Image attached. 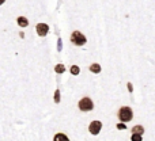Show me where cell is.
Wrapping results in <instances>:
<instances>
[{
    "instance_id": "obj_4",
    "label": "cell",
    "mask_w": 155,
    "mask_h": 141,
    "mask_svg": "<svg viewBox=\"0 0 155 141\" xmlns=\"http://www.w3.org/2000/svg\"><path fill=\"white\" fill-rule=\"evenodd\" d=\"M101 128H102V123L99 122V121H93V122L90 123V126H88V130H90L91 134L97 136V134L101 132Z\"/></svg>"
},
{
    "instance_id": "obj_9",
    "label": "cell",
    "mask_w": 155,
    "mask_h": 141,
    "mask_svg": "<svg viewBox=\"0 0 155 141\" xmlns=\"http://www.w3.org/2000/svg\"><path fill=\"white\" fill-rule=\"evenodd\" d=\"M90 71L93 72V73H99V72H101V65L99 64H91Z\"/></svg>"
},
{
    "instance_id": "obj_3",
    "label": "cell",
    "mask_w": 155,
    "mask_h": 141,
    "mask_svg": "<svg viewBox=\"0 0 155 141\" xmlns=\"http://www.w3.org/2000/svg\"><path fill=\"white\" fill-rule=\"evenodd\" d=\"M79 109L82 111H91L94 109V103L90 98H82L79 101Z\"/></svg>"
},
{
    "instance_id": "obj_1",
    "label": "cell",
    "mask_w": 155,
    "mask_h": 141,
    "mask_svg": "<svg viewBox=\"0 0 155 141\" xmlns=\"http://www.w3.org/2000/svg\"><path fill=\"white\" fill-rule=\"evenodd\" d=\"M118 118H120L121 122H129V121L134 118V111H132L131 107L124 106L118 110Z\"/></svg>"
},
{
    "instance_id": "obj_7",
    "label": "cell",
    "mask_w": 155,
    "mask_h": 141,
    "mask_svg": "<svg viewBox=\"0 0 155 141\" xmlns=\"http://www.w3.org/2000/svg\"><path fill=\"white\" fill-rule=\"evenodd\" d=\"M16 22H18L19 27H27V24H29V21H27V18H25V16H19V18L16 19Z\"/></svg>"
},
{
    "instance_id": "obj_10",
    "label": "cell",
    "mask_w": 155,
    "mask_h": 141,
    "mask_svg": "<svg viewBox=\"0 0 155 141\" xmlns=\"http://www.w3.org/2000/svg\"><path fill=\"white\" fill-rule=\"evenodd\" d=\"M54 71H56V73H64L65 67L63 64H57L56 67H54Z\"/></svg>"
},
{
    "instance_id": "obj_12",
    "label": "cell",
    "mask_w": 155,
    "mask_h": 141,
    "mask_svg": "<svg viewBox=\"0 0 155 141\" xmlns=\"http://www.w3.org/2000/svg\"><path fill=\"white\" fill-rule=\"evenodd\" d=\"M142 136H139V134H132L131 137V141H142Z\"/></svg>"
},
{
    "instance_id": "obj_13",
    "label": "cell",
    "mask_w": 155,
    "mask_h": 141,
    "mask_svg": "<svg viewBox=\"0 0 155 141\" xmlns=\"http://www.w3.org/2000/svg\"><path fill=\"white\" fill-rule=\"evenodd\" d=\"M54 102H56V103L60 102V91L59 90H56V92H54Z\"/></svg>"
},
{
    "instance_id": "obj_8",
    "label": "cell",
    "mask_w": 155,
    "mask_h": 141,
    "mask_svg": "<svg viewBox=\"0 0 155 141\" xmlns=\"http://www.w3.org/2000/svg\"><path fill=\"white\" fill-rule=\"evenodd\" d=\"M53 141H70V139H68L64 133H57L56 136L53 137Z\"/></svg>"
},
{
    "instance_id": "obj_5",
    "label": "cell",
    "mask_w": 155,
    "mask_h": 141,
    "mask_svg": "<svg viewBox=\"0 0 155 141\" xmlns=\"http://www.w3.org/2000/svg\"><path fill=\"white\" fill-rule=\"evenodd\" d=\"M35 29H37V34L40 35V37H45L49 31V26L46 23H38Z\"/></svg>"
},
{
    "instance_id": "obj_6",
    "label": "cell",
    "mask_w": 155,
    "mask_h": 141,
    "mask_svg": "<svg viewBox=\"0 0 155 141\" xmlns=\"http://www.w3.org/2000/svg\"><path fill=\"white\" fill-rule=\"evenodd\" d=\"M144 133V128L140 125H136L132 128V134H139V136H142V134Z\"/></svg>"
},
{
    "instance_id": "obj_15",
    "label": "cell",
    "mask_w": 155,
    "mask_h": 141,
    "mask_svg": "<svg viewBox=\"0 0 155 141\" xmlns=\"http://www.w3.org/2000/svg\"><path fill=\"white\" fill-rule=\"evenodd\" d=\"M4 2H5V0H0V5H2L3 3H4Z\"/></svg>"
},
{
    "instance_id": "obj_2",
    "label": "cell",
    "mask_w": 155,
    "mask_h": 141,
    "mask_svg": "<svg viewBox=\"0 0 155 141\" xmlns=\"http://www.w3.org/2000/svg\"><path fill=\"white\" fill-rule=\"evenodd\" d=\"M71 42L76 46H83L86 42H87V38H86L80 31H74L72 34H71Z\"/></svg>"
},
{
    "instance_id": "obj_11",
    "label": "cell",
    "mask_w": 155,
    "mask_h": 141,
    "mask_svg": "<svg viewBox=\"0 0 155 141\" xmlns=\"http://www.w3.org/2000/svg\"><path fill=\"white\" fill-rule=\"evenodd\" d=\"M79 72H80V69L78 65H72V67H71V73L72 75H79Z\"/></svg>"
},
{
    "instance_id": "obj_14",
    "label": "cell",
    "mask_w": 155,
    "mask_h": 141,
    "mask_svg": "<svg viewBox=\"0 0 155 141\" xmlns=\"http://www.w3.org/2000/svg\"><path fill=\"white\" fill-rule=\"evenodd\" d=\"M125 128H127V126L124 125V123H118V125H117V129H125Z\"/></svg>"
}]
</instances>
